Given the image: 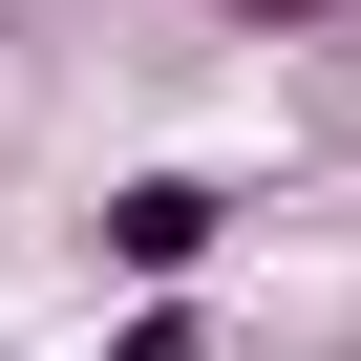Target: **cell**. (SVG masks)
<instances>
[{"instance_id": "6da1fadb", "label": "cell", "mask_w": 361, "mask_h": 361, "mask_svg": "<svg viewBox=\"0 0 361 361\" xmlns=\"http://www.w3.org/2000/svg\"><path fill=\"white\" fill-rule=\"evenodd\" d=\"M213 234H234L213 170H128V192H106V276H128V298H192V276H213Z\"/></svg>"}, {"instance_id": "7a4b0ae2", "label": "cell", "mask_w": 361, "mask_h": 361, "mask_svg": "<svg viewBox=\"0 0 361 361\" xmlns=\"http://www.w3.org/2000/svg\"><path fill=\"white\" fill-rule=\"evenodd\" d=\"M85 361H213V340H192V298H128V319H106Z\"/></svg>"}, {"instance_id": "3957f363", "label": "cell", "mask_w": 361, "mask_h": 361, "mask_svg": "<svg viewBox=\"0 0 361 361\" xmlns=\"http://www.w3.org/2000/svg\"><path fill=\"white\" fill-rule=\"evenodd\" d=\"M319 22H361V0H234V43H319Z\"/></svg>"}]
</instances>
